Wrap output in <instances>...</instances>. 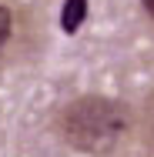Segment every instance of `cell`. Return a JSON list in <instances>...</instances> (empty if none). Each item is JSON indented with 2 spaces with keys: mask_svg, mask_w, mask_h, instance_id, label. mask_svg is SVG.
Wrapping results in <instances>:
<instances>
[{
  "mask_svg": "<svg viewBox=\"0 0 154 157\" xmlns=\"http://www.w3.org/2000/svg\"><path fill=\"white\" fill-rule=\"evenodd\" d=\"M141 7H144V10H148V13L154 17V0H141Z\"/></svg>",
  "mask_w": 154,
  "mask_h": 157,
  "instance_id": "cell-4",
  "label": "cell"
},
{
  "mask_svg": "<svg viewBox=\"0 0 154 157\" xmlns=\"http://www.w3.org/2000/svg\"><path fill=\"white\" fill-rule=\"evenodd\" d=\"M87 10H91L87 0H64L61 3V30L67 33V37H74V33L87 24Z\"/></svg>",
  "mask_w": 154,
  "mask_h": 157,
  "instance_id": "cell-2",
  "label": "cell"
},
{
  "mask_svg": "<svg viewBox=\"0 0 154 157\" xmlns=\"http://www.w3.org/2000/svg\"><path fill=\"white\" fill-rule=\"evenodd\" d=\"M127 124H131V114L121 100L87 94L61 110L57 134L64 137L67 147H74L81 154H111L124 140Z\"/></svg>",
  "mask_w": 154,
  "mask_h": 157,
  "instance_id": "cell-1",
  "label": "cell"
},
{
  "mask_svg": "<svg viewBox=\"0 0 154 157\" xmlns=\"http://www.w3.org/2000/svg\"><path fill=\"white\" fill-rule=\"evenodd\" d=\"M10 30H14V17H10V10L0 3V50L7 47V40H10Z\"/></svg>",
  "mask_w": 154,
  "mask_h": 157,
  "instance_id": "cell-3",
  "label": "cell"
}]
</instances>
